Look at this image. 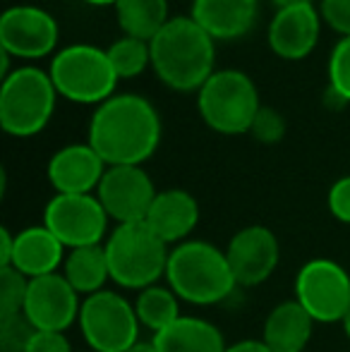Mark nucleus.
Instances as JSON below:
<instances>
[{
	"label": "nucleus",
	"instance_id": "20",
	"mask_svg": "<svg viewBox=\"0 0 350 352\" xmlns=\"http://www.w3.org/2000/svg\"><path fill=\"white\" fill-rule=\"evenodd\" d=\"M314 319L298 300L276 305L264 321L262 340L274 352H303L312 338Z\"/></svg>",
	"mask_w": 350,
	"mask_h": 352
},
{
	"label": "nucleus",
	"instance_id": "13",
	"mask_svg": "<svg viewBox=\"0 0 350 352\" xmlns=\"http://www.w3.org/2000/svg\"><path fill=\"white\" fill-rule=\"evenodd\" d=\"M80 292L70 285V280L63 274H51L29 280L24 316L36 331L65 333L80 319Z\"/></svg>",
	"mask_w": 350,
	"mask_h": 352
},
{
	"label": "nucleus",
	"instance_id": "23",
	"mask_svg": "<svg viewBox=\"0 0 350 352\" xmlns=\"http://www.w3.org/2000/svg\"><path fill=\"white\" fill-rule=\"evenodd\" d=\"M116 17L125 36L151 41L168 24V0H118Z\"/></svg>",
	"mask_w": 350,
	"mask_h": 352
},
{
	"label": "nucleus",
	"instance_id": "4",
	"mask_svg": "<svg viewBox=\"0 0 350 352\" xmlns=\"http://www.w3.org/2000/svg\"><path fill=\"white\" fill-rule=\"evenodd\" d=\"M103 247L111 280L127 290H144L156 285V280L166 276L168 269V245L144 221L118 226Z\"/></svg>",
	"mask_w": 350,
	"mask_h": 352
},
{
	"label": "nucleus",
	"instance_id": "38",
	"mask_svg": "<svg viewBox=\"0 0 350 352\" xmlns=\"http://www.w3.org/2000/svg\"><path fill=\"white\" fill-rule=\"evenodd\" d=\"M341 324H343V331H346V336H348V340H350V311L346 314V319H343Z\"/></svg>",
	"mask_w": 350,
	"mask_h": 352
},
{
	"label": "nucleus",
	"instance_id": "12",
	"mask_svg": "<svg viewBox=\"0 0 350 352\" xmlns=\"http://www.w3.org/2000/svg\"><path fill=\"white\" fill-rule=\"evenodd\" d=\"M156 187L142 166H108L96 197L108 218L122 223H140L146 218L156 199Z\"/></svg>",
	"mask_w": 350,
	"mask_h": 352
},
{
	"label": "nucleus",
	"instance_id": "7",
	"mask_svg": "<svg viewBox=\"0 0 350 352\" xmlns=\"http://www.w3.org/2000/svg\"><path fill=\"white\" fill-rule=\"evenodd\" d=\"M197 108L201 120L219 135H245L257 118L259 91L243 70H216L197 91Z\"/></svg>",
	"mask_w": 350,
	"mask_h": 352
},
{
	"label": "nucleus",
	"instance_id": "37",
	"mask_svg": "<svg viewBox=\"0 0 350 352\" xmlns=\"http://www.w3.org/2000/svg\"><path fill=\"white\" fill-rule=\"evenodd\" d=\"M87 5H94V8H106V5H116L118 0H82Z\"/></svg>",
	"mask_w": 350,
	"mask_h": 352
},
{
	"label": "nucleus",
	"instance_id": "27",
	"mask_svg": "<svg viewBox=\"0 0 350 352\" xmlns=\"http://www.w3.org/2000/svg\"><path fill=\"white\" fill-rule=\"evenodd\" d=\"M329 94L346 106L350 103V36L338 38L329 56Z\"/></svg>",
	"mask_w": 350,
	"mask_h": 352
},
{
	"label": "nucleus",
	"instance_id": "9",
	"mask_svg": "<svg viewBox=\"0 0 350 352\" xmlns=\"http://www.w3.org/2000/svg\"><path fill=\"white\" fill-rule=\"evenodd\" d=\"M295 300L319 324L343 321L350 311V274L333 259H309L295 276Z\"/></svg>",
	"mask_w": 350,
	"mask_h": 352
},
{
	"label": "nucleus",
	"instance_id": "28",
	"mask_svg": "<svg viewBox=\"0 0 350 352\" xmlns=\"http://www.w3.org/2000/svg\"><path fill=\"white\" fill-rule=\"evenodd\" d=\"M250 135L262 144H278L285 137V118L276 108L262 106L254 118Z\"/></svg>",
	"mask_w": 350,
	"mask_h": 352
},
{
	"label": "nucleus",
	"instance_id": "10",
	"mask_svg": "<svg viewBox=\"0 0 350 352\" xmlns=\"http://www.w3.org/2000/svg\"><path fill=\"white\" fill-rule=\"evenodd\" d=\"M108 213L96 195H56L43 211V226L65 245V250L101 245Z\"/></svg>",
	"mask_w": 350,
	"mask_h": 352
},
{
	"label": "nucleus",
	"instance_id": "25",
	"mask_svg": "<svg viewBox=\"0 0 350 352\" xmlns=\"http://www.w3.org/2000/svg\"><path fill=\"white\" fill-rule=\"evenodd\" d=\"M113 67L120 79L140 77L151 65V46L149 41H142L135 36H120L106 48Z\"/></svg>",
	"mask_w": 350,
	"mask_h": 352
},
{
	"label": "nucleus",
	"instance_id": "29",
	"mask_svg": "<svg viewBox=\"0 0 350 352\" xmlns=\"http://www.w3.org/2000/svg\"><path fill=\"white\" fill-rule=\"evenodd\" d=\"M34 326L27 321V316L0 324V352H27V345L34 336Z\"/></svg>",
	"mask_w": 350,
	"mask_h": 352
},
{
	"label": "nucleus",
	"instance_id": "2",
	"mask_svg": "<svg viewBox=\"0 0 350 352\" xmlns=\"http://www.w3.org/2000/svg\"><path fill=\"white\" fill-rule=\"evenodd\" d=\"M149 46L156 77L173 91H199L216 72V41L190 14L171 17Z\"/></svg>",
	"mask_w": 350,
	"mask_h": 352
},
{
	"label": "nucleus",
	"instance_id": "15",
	"mask_svg": "<svg viewBox=\"0 0 350 352\" xmlns=\"http://www.w3.org/2000/svg\"><path fill=\"white\" fill-rule=\"evenodd\" d=\"M108 166L91 144H67L58 148L46 166V175L56 195H94Z\"/></svg>",
	"mask_w": 350,
	"mask_h": 352
},
{
	"label": "nucleus",
	"instance_id": "16",
	"mask_svg": "<svg viewBox=\"0 0 350 352\" xmlns=\"http://www.w3.org/2000/svg\"><path fill=\"white\" fill-rule=\"evenodd\" d=\"M319 32H322V14L314 5L276 10L269 24V48L281 60H305L317 46Z\"/></svg>",
	"mask_w": 350,
	"mask_h": 352
},
{
	"label": "nucleus",
	"instance_id": "3",
	"mask_svg": "<svg viewBox=\"0 0 350 352\" xmlns=\"http://www.w3.org/2000/svg\"><path fill=\"white\" fill-rule=\"evenodd\" d=\"M166 280L180 300L197 307L219 305L238 287L226 252L204 240H185L171 250Z\"/></svg>",
	"mask_w": 350,
	"mask_h": 352
},
{
	"label": "nucleus",
	"instance_id": "22",
	"mask_svg": "<svg viewBox=\"0 0 350 352\" xmlns=\"http://www.w3.org/2000/svg\"><path fill=\"white\" fill-rule=\"evenodd\" d=\"M63 276L70 280L80 295H94V292L103 290V283L111 278V269H108V256L106 247L94 245V247H80V250H70L63 264Z\"/></svg>",
	"mask_w": 350,
	"mask_h": 352
},
{
	"label": "nucleus",
	"instance_id": "1",
	"mask_svg": "<svg viewBox=\"0 0 350 352\" xmlns=\"http://www.w3.org/2000/svg\"><path fill=\"white\" fill-rule=\"evenodd\" d=\"M161 118L149 98L140 94H116L96 106L89 120L91 148L106 166H142L161 144Z\"/></svg>",
	"mask_w": 350,
	"mask_h": 352
},
{
	"label": "nucleus",
	"instance_id": "19",
	"mask_svg": "<svg viewBox=\"0 0 350 352\" xmlns=\"http://www.w3.org/2000/svg\"><path fill=\"white\" fill-rule=\"evenodd\" d=\"M144 223L168 247L180 245L199 223V204L187 190H180V187L164 190L156 195Z\"/></svg>",
	"mask_w": 350,
	"mask_h": 352
},
{
	"label": "nucleus",
	"instance_id": "17",
	"mask_svg": "<svg viewBox=\"0 0 350 352\" xmlns=\"http://www.w3.org/2000/svg\"><path fill=\"white\" fill-rule=\"evenodd\" d=\"M63 264H65V245L46 226L24 228L14 235L10 269L19 271L24 278L32 280L58 274ZM3 269H8V266H3Z\"/></svg>",
	"mask_w": 350,
	"mask_h": 352
},
{
	"label": "nucleus",
	"instance_id": "34",
	"mask_svg": "<svg viewBox=\"0 0 350 352\" xmlns=\"http://www.w3.org/2000/svg\"><path fill=\"white\" fill-rule=\"evenodd\" d=\"M226 352H274L264 340H238V343L228 345Z\"/></svg>",
	"mask_w": 350,
	"mask_h": 352
},
{
	"label": "nucleus",
	"instance_id": "8",
	"mask_svg": "<svg viewBox=\"0 0 350 352\" xmlns=\"http://www.w3.org/2000/svg\"><path fill=\"white\" fill-rule=\"evenodd\" d=\"M77 324L89 350L94 352H127L140 343L142 324L135 305L116 290H101L85 297Z\"/></svg>",
	"mask_w": 350,
	"mask_h": 352
},
{
	"label": "nucleus",
	"instance_id": "14",
	"mask_svg": "<svg viewBox=\"0 0 350 352\" xmlns=\"http://www.w3.org/2000/svg\"><path fill=\"white\" fill-rule=\"evenodd\" d=\"M226 256L238 285L254 287L271 278L278 266L281 247L274 230H269L266 226H248L230 237Z\"/></svg>",
	"mask_w": 350,
	"mask_h": 352
},
{
	"label": "nucleus",
	"instance_id": "36",
	"mask_svg": "<svg viewBox=\"0 0 350 352\" xmlns=\"http://www.w3.org/2000/svg\"><path fill=\"white\" fill-rule=\"evenodd\" d=\"M127 352H159V350L154 348V343H142V340H140L135 348H130Z\"/></svg>",
	"mask_w": 350,
	"mask_h": 352
},
{
	"label": "nucleus",
	"instance_id": "5",
	"mask_svg": "<svg viewBox=\"0 0 350 352\" xmlns=\"http://www.w3.org/2000/svg\"><path fill=\"white\" fill-rule=\"evenodd\" d=\"M56 98L51 74L39 67H17L0 84V127L17 140L39 135L51 122Z\"/></svg>",
	"mask_w": 350,
	"mask_h": 352
},
{
	"label": "nucleus",
	"instance_id": "24",
	"mask_svg": "<svg viewBox=\"0 0 350 352\" xmlns=\"http://www.w3.org/2000/svg\"><path fill=\"white\" fill-rule=\"evenodd\" d=\"M135 311L142 326L149 331L159 333V331L168 329L173 321L180 319V297L175 295L171 287L151 285L140 290L135 300Z\"/></svg>",
	"mask_w": 350,
	"mask_h": 352
},
{
	"label": "nucleus",
	"instance_id": "31",
	"mask_svg": "<svg viewBox=\"0 0 350 352\" xmlns=\"http://www.w3.org/2000/svg\"><path fill=\"white\" fill-rule=\"evenodd\" d=\"M327 204L336 221L350 226V175L338 177V180L333 182L331 190H329Z\"/></svg>",
	"mask_w": 350,
	"mask_h": 352
},
{
	"label": "nucleus",
	"instance_id": "30",
	"mask_svg": "<svg viewBox=\"0 0 350 352\" xmlns=\"http://www.w3.org/2000/svg\"><path fill=\"white\" fill-rule=\"evenodd\" d=\"M319 14L341 38L350 36V0H319Z\"/></svg>",
	"mask_w": 350,
	"mask_h": 352
},
{
	"label": "nucleus",
	"instance_id": "6",
	"mask_svg": "<svg viewBox=\"0 0 350 352\" xmlns=\"http://www.w3.org/2000/svg\"><path fill=\"white\" fill-rule=\"evenodd\" d=\"M48 74L58 96L85 106H101L116 96V87L120 82L108 51L91 43L61 48L53 56Z\"/></svg>",
	"mask_w": 350,
	"mask_h": 352
},
{
	"label": "nucleus",
	"instance_id": "32",
	"mask_svg": "<svg viewBox=\"0 0 350 352\" xmlns=\"http://www.w3.org/2000/svg\"><path fill=\"white\" fill-rule=\"evenodd\" d=\"M27 352H72V345L65 333L58 331H34Z\"/></svg>",
	"mask_w": 350,
	"mask_h": 352
},
{
	"label": "nucleus",
	"instance_id": "21",
	"mask_svg": "<svg viewBox=\"0 0 350 352\" xmlns=\"http://www.w3.org/2000/svg\"><path fill=\"white\" fill-rule=\"evenodd\" d=\"M159 352H226L223 333L199 316H180L151 338Z\"/></svg>",
	"mask_w": 350,
	"mask_h": 352
},
{
	"label": "nucleus",
	"instance_id": "39",
	"mask_svg": "<svg viewBox=\"0 0 350 352\" xmlns=\"http://www.w3.org/2000/svg\"><path fill=\"white\" fill-rule=\"evenodd\" d=\"M87 352H94V350H87Z\"/></svg>",
	"mask_w": 350,
	"mask_h": 352
},
{
	"label": "nucleus",
	"instance_id": "26",
	"mask_svg": "<svg viewBox=\"0 0 350 352\" xmlns=\"http://www.w3.org/2000/svg\"><path fill=\"white\" fill-rule=\"evenodd\" d=\"M29 278H24L14 269H0V324L24 316V302H27Z\"/></svg>",
	"mask_w": 350,
	"mask_h": 352
},
{
	"label": "nucleus",
	"instance_id": "33",
	"mask_svg": "<svg viewBox=\"0 0 350 352\" xmlns=\"http://www.w3.org/2000/svg\"><path fill=\"white\" fill-rule=\"evenodd\" d=\"M12 250H14V235L8 230V228H0V269H3V266H10Z\"/></svg>",
	"mask_w": 350,
	"mask_h": 352
},
{
	"label": "nucleus",
	"instance_id": "11",
	"mask_svg": "<svg viewBox=\"0 0 350 352\" xmlns=\"http://www.w3.org/2000/svg\"><path fill=\"white\" fill-rule=\"evenodd\" d=\"M61 27L36 5H12L0 14V48L12 58L39 60L56 51Z\"/></svg>",
	"mask_w": 350,
	"mask_h": 352
},
{
	"label": "nucleus",
	"instance_id": "18",
	"mask_svg": "<svg viewBox=\"0 0 350 352\" xmlns=\"http://www.w3.org/2000/svg\"><path fill=\"white\" fill-rule=\"evenodd\" d=\"M259 0H192L190 17L214 41H235L254 27Z\"/></svg>",
	"mask_w": 350,
	"mask_h": 352
},
{
	"label": "nucleus",
	"instance_id": "35",
	"mask_svg": "<svg viewBox=\"0 0 350 352\" xmlns=\"http://www.w3.org/2000/svg\"><path fill=\"white\" fill-rule=\"evenodd\" d=\"M276 5V10L283 8H298V5H314V0H271Z\"/></svg>",
	"mask_w": 350,
	"mask_h": 352
}]
</instances>
